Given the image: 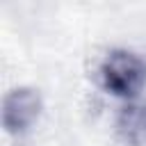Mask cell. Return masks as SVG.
I'll return each instance as SVG.
<instances>
[{"instance_id":"obj_3","label":"cell","mask_w":146,"mask_h":146,"mask_svg":"<svg viewBox=\"0 0 146 146\" xmlns=\"http://www.w3.org/2000/svg\"><path fill=\"white\" fill-rule=\"evenodd\" d=\"M114 135L123 146H146V100L121 103L114 116Z\"/></svg>"},{"instance_id":"obj_2","label":"cell","mask_w":146,"mask_h":146,"mask_svg":"<svg viewBox=\"0 0 146 146\" xmlns=\"http://www.w3.org/2000/svg\"><path fill=\"white\" fill-rule=\"evenodd\" d=\"M41 114H43V98L39 89L30 84H18L2 96L0 121H2V130L9 137L27 135L39 123Z\"/></svg>"},{"instance_id":"obj_1","label":"cell","mask_w":146,"mask_h":146,"mask_svg":"<svg viewBox=\"0 0 146 146\" xmlns=\"http://www.w3.org/2000/svg\"><path fill=\"white\" fill-rule=\"evenodd\" d=\"M98 84L121 103L139 100L146 89V59L128 48H112L98 64Z\"/></svg>"}]
</instances>
